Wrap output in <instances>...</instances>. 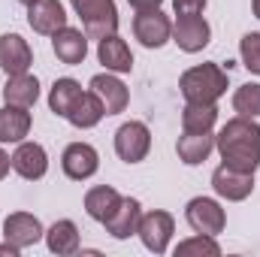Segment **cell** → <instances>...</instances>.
Here are the masks:
<instances>
[{
	"label": "cell",
	"mask_w": 260,
	"mask_h": 257,
	"mask_svg": "<svg viewBox=\"0 0 260 257\" xmlns=\"http://www.w3.org/2000/svg\"><path fill=\"white\" fill-rule=\"evenodd\" d=\"M185 221L191 224L194 233L218 236V233H224V227H227V212H224L221 203L212 200V197H194V200H188V206H185Z\"/></svg>",
	"instance_id": "5"
},
{
	"label": "cell",
	"mask_w": 260,
	"mask_h": 257,
	"mask_svg": "<svg viewBox=\"0 0 260 257\" xmlns=\"http://www.w3.org/2000/svg\"><path fill=\"white\" fill-rule=\"evenodd\" d=\"M239 58H242V67L248 73L260 76V34L251 30V34H245L239 40Z\"/></svg>",
	"instance_id": "29"
},
{
	"label": "cell",
	"mask_w": 260,
	"mask_h": 257,
	"mask_svg": "<svg viewBox=\"0 0 260 257\" xmlns=\"http://www.w3.org/2000/svg\"><path fill=\"white\" fill-rule=\"evenodd\" d=\"M37 100H40V82H37V76H30V73H18V76H9V79H6L3 103H9V106H21V109H30Z\"/></svg>",
	"instance_id": "20"
},
{
	"label": "cell",
	"mask_w": 260,
	"mask_h": 257,
	"mask_svg": "<svg viewBox=\"0 0 260 257\" xmlns=\"http://www.w3.org/2000/svg\"><path fill=\"white\" fill-rule=\"evenodd\" d=\"M212 151H215V136H212V130H209V133H182L179 142H176V154H179V160L188 164V167L206 164Z\"/></svg>",
	"instance_id": "19"
},
{
	"label": "cell",
	"mask_w": 260,
	"mask_h": 257,
	"mask_svg": "<svg viewBox=\"0 0 260 257\" xmlns=\"http://www.w3.org/2000/svg\"><path fill=\"white\" fill-rule=\"evenodd\" d=\"M173 233H176V218L164 209L145 212L139 218V227H136V236L142 239V245L151 254H167V248L173 242Z\"/></svg>",
	"instance_id": "4"
},
{
	"label": "cell",
	"mask_w": 260,
	"mask_h": 257,
	"mask_svg": "<svg viewBox=\"0 0 260 257\" xmlns=\"http://www.w3.org/2000/svg\"><path fill=\"white\" fill-rule=\"evenodd\" d=\"M173 43L182 52L197 55L212 43V27H209V21L203 15H179L173 21Z\"/></svg>",
	"instance_id": "9"
},
{
	"label": "cell",
	"mask_w": 260,
	"mask_h": 257,
	"mask_svg": "<svg viewBox=\"0 0 260 257\" xmlns=\"http://www.w3.org/2000/svg\"><path fill=\"white\" fill-rule=\"evenodd\" d=\"M27 24L34 27V34H43V37H52L55 30H61L67 24L61 0H34L27 6Z\"/></svg>",
	"instance_id": "16"
},
{
	"label": "cell",
	"mask_w": 260,
	"mask_h": 257,
	"mask_svg": "<svg viewBox=\"0 0 260 257\" xmlns=\"http://www.w3.org/2000/svg\"><path fill=\"white\" fill-rule=\"evenodd\" d=\"M61 170H64L67 179L85 182L100 170V154L91 142H70L61 154Z\"/></svg>",
	"instance_id": "10"
},
{
	"label": "cell",
	"mask_w": 260,
	"mask_h": 257,
	"mask_svg": "<svg viewBox=\"0 0 260 257\" xmlns=\"http://www.w3.org/2000/svg\"><path fill=\"white\" fill-rule=\"evenodd\" d=\"M18 3H24V6H30V3H34V0H18Z\"/></svg>",
	"instance_id": "35"
},
{
	"label": "cell",
	"mask_w": 260,
	"mask_h": 257,
	"mask_svg": "<svg viewBox=\"0 0 260 257\" xmlns=\"http://www.w3.org/2000/svg\"><path fill=\"white\" fill-rule=\"evenodd\" d=\"M176 15H200L206 9V0H173Z\"/></svg>",
	"instance_id": "30"
},
{
	"label": "cell",
	"mask_w": 260,
	"mask_h": 257,
	"mask_svg": "<svg viewBox=\"0 0 260 257\" xmlns=\"http://www.w3.org/2000/svg\"><path fill=\"white\" fill-rule=\"evenodd\" d=\"M233 112L245 118H260V85L245 82L233 91Z\"/></svg>",
	"instance_id": "27"
},
{
	"label": "cell",
	"mask_w": 260,
	"mask_h": 257,
	"mask_svg": "<svg viewBox=\"0 0 260 257\" xmlns=\"http://www.w3.org/2000/svg\"><path fill=\"white\" fill-rule=\"evenodd\" d=\"M12 170L21 176V179H27V182H37V179H43L46 173H49V154H46V148L40 145V142H18V148H15V154H12Z\"/></svg>",
	"instance_id": "14"
},
{
	"label": "cell",
	"mask_w": 260,
	"mask_h": 257,
	"mask_svg": "<svg viewBox=\"0 0 260 257\" xmlns=\"http://www.w3.org/2000/svg\"><path fill=\"white\" fill-rule=\"evenodd\" d=\"M218 257L221 254V245L215 242V236H206V233H197L191 239H182L176 245V257Z\"/></svg>",
	"instance_id": "28"
},
{
	"label": "cell",
	"mask_w": 260,
	"mask_h": 257,
	"mask_svg": "<svg viewBox=\"0 0 260 257\" xmlns=\"http://www.w3.org/2000/svg\"><path fill=\"white\" fill-rule=\"evenodd\" d=\"M97 58L100 64L106 67L109 73H130L133 70V55H130V46L118 37V34H109L97 43Z\"/></svg>",
	"instance_id": "18"
},
{
	"label": "cell",
	"mask_w": 260,
	"mask_h": 257,
	"mask_svg": "<svg viewBox=\"0 0 260 257\" xmlns=\"http://www.w3.org/2000/svg\"><path fill=\"white\" fill-rule=\"evenodd\" d=\"M43 236H46L43 221H40L37 215H30V212H12V215H6V221H3V239H6L9 245H15L18 251L37 245Z\"/></svg>",
	"instance_id": "11"
},
{
	"label": "cell",
	"mask_w": 260,
	"mask_h": 257,
	"mask_svg": "<svg viewBox=\"0 0 260 257\" xmlns=\"http://www.w3.org/2000/svg\"><path fill=\"white\" fill-rule=\"evenodd\" d=\"M0 67L6 70V76L30 73L34 52H30V46H27L24 37H18V34H3L0 37Z\"/></svg>",
	"instance_id": "15"
},
{
	"label": "cell",
	"mask_w": 260,
	"mask_h": 257,
	"mask_svg": "<svg viewBox=\"0 0 260 257\" xmlns=\"http://www.w3.org/2000/svg\"><path fill=\"white\" fill-rule=\"evenodd\" d=\"M88 88L100 97V103H103V109H106V115H118V112H124L130 103V91L127 85L118 79V73H97V76H91V82H88Z\"/></svg>",
	"instance_id": "12"
},
{
	"label": "cell",
	"mask_w": 260,
	"mask_h": 257,
	"mask_svg": "<svg viewBox=\"0 0 260 257\" xmlns=\"http://www.w3.org/2000/svg\"><path fill=\"white\" fill-rule=\"evenodd\" d=\"M127 3L136 9V12H142V9H160L164 0H127Z\"/></svg>",
	"instance_id": "32"
},
{
	"label": "cell",
	"mask_w": 260,
	"mask_h": 257,
	"mask_svg": "<svg viewBox=\"0 0 260 257\" xmlns=\"http://www.w3.org/2000/svg\"><path fill=\"white\" fill-rule=\"evenodd\" d=\"M151 151V130L142 121H124L115 130V154L124 164H139Z\"/></svg>",
	"instance_id": "7"
},
{
	"label": "cell",
	"mask_w": 260,
	"mask_h": 257,
	"mask_svg": "<svg viewBox=\"0 0 260 257\" xmlns=\"http://www.w3.org/2000/svg\"><path fill=\"white\" fill-rule=\"evenodd\" d=\"M215 148L221 160L242 173H257L260 167V124L254 118L236 115L215 133Z\"/></svg>",
	"instance_id": "1"
},
{
	"label": "cell",
	"mask_w": 260,
	"mask_h": 257,
	"mask_svg": "<svg viewBox=\"0 0 260 257\" xmlns=\"http://www.w3.org/2000/svg\"><path fill=\"white\" fill-rule=\"evenodd\" d=\"M133 37L145 49H160L173 40V21L160 9H142L133 15Z\"/></svg>",
	"instance_id": "6"
},
{
	"label": "cell",
	"mask_w": 260,
	"mask_h": 257,
	"mask_svg": "<svg viewBox=\"0 0 260 257\" xmlns=\"http://www.w3.org/2000/svg\"><path fill=\"white\" fill-rule=\"evenodd\" d=\"M9 170H12V157L3 151V142H0V182L9 176Z\"/></svg>",
	"instance_id": "31"
},
{
	"label": "cell",
	"mask_w": 260,
	"mask_h": 257,
	"mask_svg": "<svg viewBox=\"0 0 260 257\" xmlns=\"http://www.w3.org/2000/svg\"><path fill=\"white\" fill-rule=\"evenodd\" d=\"M0 254H9V257H18V248H15V245H9V242H3V245H0Z\"/></svg>",
	"instance_id": "33"
},
{
	"label": "cell",
	"mask_w": 260,
	"mask_h": 257,
	"mask_svg": "<svg viewBox=\"0 0 260 257\" xmlns=\"http://www.w3.org/2000/svg\"><path fill=\"white\" fill-rule=\"evenodd\" d=\"M82 94H85V91H82V85H79L76 79H55V85H52V91H49V109H52L58 118H67Z\"/></svg>",
	"instance_id": "25"
},
{
	"label": "cell",
	"mask_w": 260,
	"mask_h": 257,
	"mask_svg": "<svg viewBox=\"0 0 260 257\" xmlns=\"http://www.w3.org/2000/svg\"><path fill=\"white\" fill-rule=\"evenodd\" d=\"M251 9H254V15L260 18V0H251Z\"/></svg>",
	"instance_id": "34"
},
{
	"label": "cell",
	"mask_w": 260,
	"mask_h": 257,
	"mask_svg": "<svg viewBox=\"0 0 260 257\" xmlns=\"http://www.w3.org/2000/svg\"><path fill=\"white\" fill-rule=\"evenodd\" d=\"M215 124H218L215 103H188L182 109V130L185 133H209Z\"/></svg>",
	"instance_id": "26"
},
{
	"label": "cell",
	"mask_w": 260,
	"mask_h": 257,
	"mask_svg": "<svg viewBox=\"0 0 260 257\" xmlns=\"http://www.w3.org/2000/svg\"><path fill=\"white\" fill-rule=\"evenodd\" d=\"M103 115H106V109H103L100 97H97L94 91H85V94L76 100L73 112L67 115V121H70L73 127H79V130H91V127H97V124L103 121Z\"/></svg>",
	"instance_id": "24"
},
{
	"label": "cell",
	"mask_w": 260,
	"mask_h": 257,
	"mask_svg": "<svg viewBox=\"0 0 260 257\" xmlns=\"http://www.w3.org/2000/svg\"><path fill=\"white\" fill-rule=\"evenodd\" d=\"M30 124H34V118L27 109L6 103L0 109V142H12V145L24 142V136L30 133Z\"/></svg>",
	"instance_id": "21"
},
{
	"label": "cell",
	"mask_w": 260,
	"mask_h": 257,
	"mask_svg": "<svg viewBox=\"0 0 260 257\" xmlns=\"http://www.w3.org/2000/svg\"><path fill=\"white\" fill-rule=\"evenodd\" d=\"M70 6L82 18L88 40H97L100 43L103 37L118 34V9H115V0H70Z\"/></svg>",
	"instance_id": "3"
},
{
	"label": "cell",
	"mask_w": 260,
	"mask_h": 257,
	"mask_svg": "<svg viewBox=\"0 0 260 257\" xmlns=\"http://www.w3.org/2000/svg\"><path fill=\"white\" fill-rule=\"evenodd\" d=\"M46 245H49L52 254H58V257L76 254V251H79V227H76L70 218L55 221V224L46 230Z\"/></svg>",
	"instance_id": "23"
},
{
	"label": "cell",
	"mask_w": 260,
	"mask_h": 257,
	"mask_svg": "<svg viewBox=\"0 0 260 257\" xmlns=\"http://www.w3.org/2000/svg\"><path fill=\"white\" fill-rule=\"evenodd\" d=\"M227 88H230V76L215 61L191 67L179 79V91L188 103H218L227 94Z\"/></svg>",
	"instance_id": "2"
},
{
	"label": "cell",
	"mask_w": 260,
	"mask_h": 257,
	"mask_svg": "<svg viewBox=\"0 0 260 257\" xmlns=\"http://www.w3.org/2000/svg\"><path fill=\"white\" fill-rule=\"evenodd\" d=\"M139 218H142V206H139V200H133V197H121L118 209H115L112 218L106 221V233H109L112 239H130V236L136 233V227H139Z\"/></svg>",
	"instance_id": "17"
},
{
	"label": "cell",
	"mask_w": 260,
	"mask_h": 257,
	"mask_svg": "<svg viewBox=\"0 0 260 257\" xmlns=\"http://www.w3.org/2000/svg\"><path fill=\"white\" fill-rule=\"evenodd\" d=\"M212 191L227 203H242L254 191V173H242V170H233V167L221 164L212 173Z\"/></svg>",
	"instance_id": "8"
},
{
	"label": "cell",
	"mask_w": 260,
	"mask_h": 257,
	"mask_svg": "<svg viewBox=\"0 0 260 257\" xmlns=\"http://www.w3.org/2000/svg\"><path fill=\"white\" fill-rule=\"evenodd\" d=\"M52 52H55V58L67 67L82 64V61L88 58V37H85V30L64 24L61 30L52 34Z\"/></svg>",
	"instance_id": "13"
},
{
	"label": "cell",
	"mask_w": 260,
	"mask_h": 257,
	"mask_svg": "<svg viewBox=\"0 0 260 257\" xmlns=\"http://www.w3.org/2000/svg\"><path fill=\"white\" fill-rule=\"evenodd\" d=\"M118 203H121V194L115 191L112 185H97V188H91V191L85 194V212L94 221H100V224H106L112 218V212L118 209Z\"/></svg>",
	"instance_id": "22"
}]
</instances>
